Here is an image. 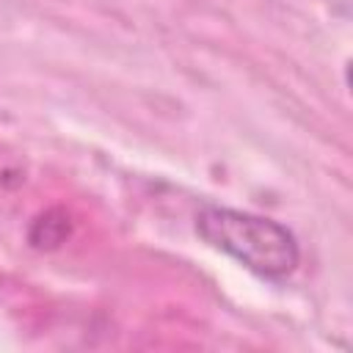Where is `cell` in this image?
Returning <instances> with one entry per match:
<instances>
[{
    "label": "cell",
    "instance_id": "cell-1",
    "mask_svg": "<svg viewBox=\"0 0 353 353\" xmlns=\"http://www.w3.org/2000/svg\"><path fill=\"white\" fill-rule=\"evenodd\" d=\"M196 234L268 281H284L301 265L298 237L268 215L207 204L196 212Z\"/></svg>",
    "mask_w": 353,
    "mask_h": 353
}]
</instances>
